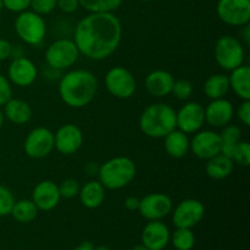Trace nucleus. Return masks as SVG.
I'll return each instance as SVG.
<instances>
[{
  "label": "nucleus",
  "mask_w": 250,
  "mask_h": 250,
  "mask_svg": "<svg viewBox=\"0 0 250 250\" xmlns=\"http://www.w3.org/2000/svg\"><path fill=\"white\" fill-rule=\"evenodd\" d=\"M216 14L220 21L232 27H243L250 22V0H219Z\"/></svg>",
  "instance_id": "obj_9"
},
{
  "label": "nucleus",
  "mask_w": 250,
  "mask_h": 250,
  "mask_svg": "<svg viewBox=\"0 0 250 250\" xmlns=\"http://www.w3.org/2000/svg\"><path fill=\"white\" fill-rule=\"evenodd\" d=\"M12 98V87L6 76L0 73V107L4 106Z\"/></svg>",
  "instance_id": "obj_36"
},
{
  "label": "nucleus",
  "mask_w": 250,
  "mask_h": 250,
  "mask_svg": "<svg viewBox=\"0 0 250 250\" xmlns=\"http://www.w3.org/2000/svg\"><path fill=\"white\" fill-rule=\"evenodd\" d=\"M104 83L107 92L117 99H129L137 90V81L133 73L124 66L110 68L105 75Z\"/></svg>",
  "instance_id": "obj_8"
},
{
  "label": "nucleus",
  "mask_w": 250,
  "mask_h": 250,
  "mask_svg": "<svg viewBox=\"0 0 250 250\" xmlns=\"http://www.w3.org/2000/svg\"><path fill=\"white\" fill-rule=\"evenodd\" d=\"M173 82L172 73L165 70H154L144 80V87L151 97L164 98L171 94Z\"/></svg>",
  "instance_id": "obj_20"
},
{
  "label": "nucleus",
  "mask_w": 250,
  "mask_h": 250,
  "mask_svg": "<svg viewBox=\"0 0 250 250\" xmlns=\"http://www.w3.org/2000/svg\"><path fill=\"white\" fill-rule=\"evenodd\" d=\"M38 77V68L31 59H12L7 68V80L17 87L26 88L33 84Z\"/></svg>",
  "instance_id": "obj_16"
},
{
  "label": "nucleus",
  "mask_w": 250,
  "mask_h": 250,
  "mask_svg": "<svg viewBox=\"0 0 250 250\" xmlns=\"http://www.w3.org/2000/svg\"><path fill=\"white\" fill-rule=\"evenodd\" d=\"M98 80L88 70H72L61 76L59 82V95L67 106L81 109L94 100L98 93Z\"/></svg>",
  "instance_id": "obj_2"
},
{
  "label": "nucleus",
  "mask_w": 250,
  "mask_h": 250,
  "mask_svg": "<svg viewBox=\"0 0 250 250\" xmlns=\"http://www.w3.org/2000/svg\"><path fill=\"white\" fill-rule=\"evenodd\" d=\"M232 161L234 165L247 166L250 165V144L247 141H241L237 143L236 148H234L233 154H232Z\"/></svg>",
  "instance_id": "obj_31"
},
{
  "label": "nucleus",
  "mask_w": 250,
  "mask_h": 250,
  "mask_svg": "<svg viewBox=\"0 0 250 250\" xmlns=\"http://www.w3.org/2000/svg\"><path fill=\"white\" fill-rule=\"evenodd\" d=\"M141 1H143V2H149V1H151V0H141Z\"/></svg>",
  "instance_id": "obj_49"
},
{
  "label": "nucleus",
  "mask_w": 250,
  "mask_h": 250,
  "mask_svg": "<svg viewBox=\"0 0 250 250\" xmlns=\"http://www.w3.org/2000/svg\"><path fill=\"white\" fill-rule=\"evenodd\" d=\"M56 4H58V0H31L29 9L36 14L44 16V15L51 14L56 9Z\"/></svg>",
  "instance_id": "obj_35"
},
{
  "label": "nucleus",
  "mask_w": 250,
  "mask_h": 250,
  "mask_svg": "<svg viewBox=\"0 0 250 250\" xmlns=\"http://www.w3.org/2000/svg\"><path fill=\"white\" fill-rule=\"evenodd\" d=\"M137 173L136 164L127 156H115L99 166L98 181L105 189L119 190L127 187Z\"/></svg>",
  "instance_id": "obj_4"
},
{
  "label": "nucleus",
  "mask_w": 250,
  "mask_h": 250,
  "mask_svg": "<svg viewBox=\"0 0 250 250\" xmlns=\"http://www.w3.org/2000/svg\"><path fill=\"white\" fill-rule=\"evenodd\" d=\"M23 150L28 158L39 160L54 150V132L46 127H36L27 134Z\"/></svg>",
  "instance_id": "obj_10"
},
{
  "label": "nucleus",
  "mask_w": 250,
  "mask_h": 250,
  "mask_svg": "<svg viewBox=\"0 0 250 250\" xmlns=\"http://www.w3.org/2000/svg\"><path fill=\"white\" fill-rule=\"evenodd\" d=\"M4 121H5L4 112H2V111H1V109H0V129H1L2 125H4Z\"/></svg>",
  "instance_id": "obj_45"
},
{
  "label": "nucleus",
  "mask_w": 250,
  "mask_h": 250,
  "mask_svg": "<svg viewBox=\"0 0 250 250\" xmlns=\"http://www.w3.org/2000/svg\"><path fill=\"white\" fill-rule=\"evenodd\" d=\"M121 39L122 24L114 12H89L78 22L73 34L81 55L94 61L111 56Z\"/></svg>",
  "instance_id": "obj_1"
},
{
  "label": "nucleus",
  "mask_w": 250,
  "mask_h": 250,
  "mask_svg": "<svg viewBox=\"0 0 250 250\" xmlns=\"http://www.w3.org/2000/svg\"><path fill=\"white\" fill-rule=\"evenodd\" d=\"M80 202L85 209L94 210L102 207L106 197V189L99 181H88L80 188Z\"/></svg>",
  "instance_id": "obj_21"
},
{
  "label": "nucleus",
  "mask_w": 250,
  "mask_h": 250,
  "mask_svg": "<svg viewBox=\"0 0 250 250\" xmlns=\"http://www.w3.org/2000/svg\"><path fill=\"white\" fill-rule=\"evenodd\" d=\"M15 197L11 190L0 185V217L9 216L15 204Z\"/></svg>",
  "instance_id": "obj_33"
},
{
  "label": "nucleus",
  "mask_w": 250,
  "mask_h": 250,
  "mask_svg": "<svg viewBox=\"0 0 250 250\" xmlns=\"http://www.w3.org/2000/svg\"><path fill=\"white\" fill-rule=\"evenodd\" d=\"M222 142L220 134L210 129H200L189 142V150L202 160H209L221 153Z\"/></svg>",
  "instance_id": "obj_15"
},
{
  "label": "nucleus",
  "mask_w": 250,
  "mask_h": 250,
  "mask_svg": "<svg viewBox=\"0 0 250 250\" xmlns=\"http://www.w3.org/2000/svg\"><path fill=\"white\" fill-rule=\"evenodd\" d=\"M56 7L65 14H72V12L77 11V9L80 7V1L78 0H58Z\"/></svg>",
  "instance_id": "obj_39"
},
{
  "label": "nucleus",
  "mask_w": 250,
  "mask_h": 250,
  "mask_svg": "<svg viewBox=\"0 0 250 250\" xmlns=\"http://www.w3.org/2000/svg\"><path fill=\"white\" fill-rule=\"evenodd\" d=\"M234 115L244 126H250V100H242L241 105L234 110Z\"/></svg>",
  "instance_id": "obj_38"
},
{
  "label": "nucleus",
  "mask_w": 250,
  "mask_h": 250,
  "mask_svg": "<svg viewBox=\"0 0 250 250\" xmlns=\"http://www.w3.org/2000/svg\"><path fill=\"white\" fill-rule=\"evenodd\" d=\"M94 250H111V249L106 246H98V247H94Z\"/></svg>",
  "instance_id": "obj_47"
},
{
  "label": "nucleus",
  "mask_w": 250,
  "mask_h": 250,
  "mask_svg": "<svg viewBox=\"0 0 250 250\" xmlns=\"http://www.w3.org/2000/svg\"><path fill=\"white\" fill-rule=\"evenodd\" d=\"M189 142L190 139L188 134L176 128L164 137V149L171 158H185L189 151Z\"/></svg>",
  "instance_id": "obj_22"
},
{
  "label": "nucleus",
  "mask_w": 250,
  "mask_h": 250,
  "mask_svg": "<svg viewBox=\"0 0 250 250\" xmlns=\"http://www.w3.org/2000/svg\"><path fill=\"white\" fill-rule=\"evenodd\" d=\"M80 183L73 178H67V180L62 181L59 185V192H60L61 198L65 199H72V198L77 197L80 193Z\"/></svg>",
  "instance_id": "obj_34"
},
{
  "label": "nucleus",
  "mask_w": 250,
  "mask_h": 250,
  "mask_svg": "<svg viewBox=\"0 0 250 250\" xmlns=\"http://www.w3.org/2000/svg\"><path fill=\"white\" fill-rule=\"evenodd\" d=\"M38 212V208L32 202V199H21L15 202L10 215L20 224H29L37 219Z\"/></svg>",
  "instance_id": "obj_28"
},
{
  "label": "nucleus",
  "mask_w": 250,
  "mask_h": 250,
  "mask_svg": "<svg viewBox=\"0 0 250 250\" xmlns=\"http://www.w3.org/2000/svg\"><path fill=\"white\" fill-rule=\"evenodd\" d=\"M80 6L88 12H114L124 0H78Z\"/></svg>",
  "instance_id": "obj_29"
},
{
  "label": "nucleus",
  "mask_w": 250,
  "mask_h": 250,
  "mask_svg": "<svg viewBox=\"0 0 250 250\" xmlns=\"http://www.w3.org/2000/svg\"><path fill=\"white\" fill-rule=\"evenodd\" d=\"M170 229L161 220L149 221L142 231V244L149 250H164L170 243Z\"/></svg>",
  "instance_id": "obj_19"
},
{
  "label": "nucleus",
  "mask_w": 250,
  "mask_h": 250,
  "mask_svg": "<svg viewBox=\"0 0 250 250\" xmlns=\"http://www.w3.org/2000/svg\"><path fill=\"white\" fill-rule=\"evenodd\" d=\"M84 136L77 125L65 124L54 133V149L62 155H72L83 146Z\"/></svg>",
  "instance_id": "obj_14"
},
{
  "label": "nucleus",
  "mask_w": 250,
  "mask_h": 250,
  "mask_svg": "<svg viewBox=\"0 0 250 250\" xmlns=\"http://www.w3.org/2000/svg\"><path fill=\"white\" fill-rule=\"evenodd\" d=\"M234 163L227 156L222 155L221 153L217 155L212 156L211 159L207 160V165H205V173L208 177L212 178V180H225L231 173L233 172Z\"/></svg>",
  "instance_id": "obj_25"
},
{
  "label": "nucleus",
  "mask_w": 250,
  "mask_h": 250,
  "mask_svg": "<svg viewBox=\"0 0 250 250\" xmlns=\"http://www.w3.org/2000/svg\"><path fill=\"white\" fill-rule=\"evenodd\" d=\"M229 89L242 100H250V67L248 65H241L239 67L229 71Z\"/></svg>",
  "instance_id": "obj_24"
},
{
  "label": "nucleus",
  "mask_w": 250,
  "mask_h": 250,
  "mask_svg": "<svg viewBox=\"0 0 250 250\" xmlns=\"http://www.w3.org/2000/svg\"><path fill=\"white\" fill-rule=\"evenodd\" d=\"M15 32L23 43L31 46H38L46 36V23L43 16L32 10L20 12L15 20Z\"/></svg>",
  "instance_id": "obj_5"
},
{
  "label": "nucleus",
  "mask_w": 250,
  "mask_h": 250,
  "mask_svg": "<svg viewBox=\"0 0 250 250\" xmlns=\"http://www.w3.org/2000/svg\"><path fill=\"white\" fill-rule=\"evenodd\" d=\"M4 9L9 10L10 12L20 14L29 9L31 0H2Z\"/></svg>",
  "instance_id": "obj_37"
},
{
  "label": "nucleus",
  "mask_w": 250,
  "mask_h": 250,
  "mask_svg": "<svg viewBox=\"0 0 250 250\" xmlns=\"http://www.w3.org/2000/svg\"><path fill=\"white\" fill-rule=\"evenodd\" d=\"M4 116L5 119L9 120L14 125H26L27 122L31 121L32 111L31 105L22 99H15L11 98L6 104L4 105Z\"/></svg>",
  "instance_id": "obj_23"
},
{
  "label": "nucleus",
  "mask_w": 250,
  "mask_h": 250,
  "mask_svg": "<svg viewBox=\"0 0 250 250\" xmlns=\"http://www.w3.org/2000/svg\"><path fill=\"white\" fill-rule=\"evenodd\" d=\"M205 124L204 106L197 102H188L176 111V127L186 134H194Z\"/></svg>",
  "instance_id": "obj_13"
},
{
  "label": "nucleus",
  "mask_w": 250,
  "mask_h": 250,
  "mask_svg": "<svg viewBox=\"0 0 250 250\" xmlns=\"http://www.w3.org/2000/svg\"><path fill=\"white\" fill-rule=\"evenodd\" d=\"M139 202L141 199L137 197H128L126 198L125 200V208L129 211H138V208H139Z\"/></svg>",
  "instance_id": "obj_41"
},
{
  "label": "nucleus",
  "mask_w": 250,
  "mask_h": 250,
  "mask_svg": "<svg viewBox=\"0 0 250 250\" xmlns=\"http://www.w3.org/2000/svg\"><path fill=\"white\" fill-rule=\"evenodd\" d=\"M203 89H204L205 97L209 98L210 100L225 98L231 90L229 76L224 73H215V75L209 76L204 82Z\"/></svg>",
  "instance_id": "obj_26"
},
{
  "label": "nucleus",
  "mask_w": 250,
  "mask_h": 250,
  "mask_svg": "<svg viewBox=\"0 0 250 250\" xmlns=\"http://www.w3.org/2000/svg\"><path fill=\"white\" fill-rule=\"evenodd\" d=\"M60 200L59 186L54 181H41L32 192V202L36 204L39 211H51L58 207Z\"/></svg>",
  "instance_id": "obj_17"
},
{
  "label": "nucleus",
  "mask_w": 250,
  "mask_h": 250,
  "mask_svg": "<svg viewBox=\"0 0 250 250\" xmlns=\"http://www.w3.org/2000/svg\"><path fill=\"white\" fill-rule=\"evenodd\" d=\"M132 250H149L146 247H144L143 244H139V246H136Z\"/></svg>",
  "instance_id": "obj_46"
},
{
  "label": "nucleus",
  "mask_w": 250,
  "mask_h": 250,
  "mask_svg": "<svg viewBox=\"0 0 250 250\" xmlns=\"http://www.w3.org/2000/svg\"><path fill=\"white\" fill-rule=\"evenodd\" d=\"M80 55V50L73 39L60 38L46 48L45 62L53 70L63 71L75 65Z\"/></svg>",
  "instance_id": "obj_7"
},
{
  "label": "nucleus",
  "mask_w": 250,
  "mask_h": 250,
  "mask_svg": "<svg viewBox=\"0 0 250 250\" xmlns=\"http://www.w3.org/2000/svg\"><path fill=\"white\" fill-rule=\"evenodd\" d=\"M171 94L177 100H188L193 94V83L185 78L175 80Z\"/></svg>",
  "instance_id": "obj_32"
},
{
  "label": "nucleus",
  "mask_w": 250,
  "mask_h": 250,
  "mask_svg": "<svg viewBox=\"0 0 250 250\" xmlns=\"http://www.w3.org/2000/svg\"><path fill=\"white\" fill-rule=\"evenodd\" d=\"M24 55V49L22 45H14L12 44V51H11V59H19L23 58Z\"/></svg>",
  "instance_id": "obj_43"
},
{
  "label": "nucleus",
  "mask_w": 250,
  "mask_h": 250,
  "mask_svg": "<svg viewBox=\"0 0 250 250\" xmlns=\"http://www.w3.org/2000/svg\"><path fill=\"white\" fill-rule=\"evenodd\" d=\"M219 134L222 142L221 154L231 159L237 143L242 141V129L238 126H236V125L229 124L225 127H222L221 132Z\"/></svg>",
  "instance_id": "obj_27"
},
{
  "label": "nucleus",
  "mask_w": 250,
  "mask_h": 250,
  "mask_svg": "<svg viewBox=\"0 0 250 250\" xmlns=\"http://www.w3.org/2000/svg\"><path fill=\"white\" fill-rule=\"evenodd\" d=\"M139 128L146 137L163 139L176 129V110L165 103H155L143 110L139 117Z\"/></svg>",
  "instance_id": "obj_3"
},
{
  "label": "nucleus",
  "mask_w": 250,
  "mask_h": 250,
  "mask_svg": "<svg viewBox=\"0 0 250 250\" xmlns=\"http://www.w3.org/2000/svg\"><path fill=\"white\" fill-rule=\"evenodd\" d=\"M170 241L176 250H192L195 244V236L190 229H176Z\"/></svg>",
  "instance_id": "obj_30"
},
{
  "label": "nucleus",
  "mask_w": 250,
  "mask_h": 250,
  "mask_svg": "<svg viewBox=\"0 0 250 250\" xmlns=\"http://www.w3.org/2000/svg\"><path fill=\"white\" fill-rule=\"evenodd\" d=\"M12 44L4 38H0V61H5L11 58Z\"/></svg>",
  "instance_id": "obj_40"
},
{
  "label": "nucleus",
  "mask_w": 250,
  "mask_h": 250,
  "mask_svg": "<svg viewBox=\"0 0 250 250\" xmlns=\"http://www.w3.org/2000/svg\"><path fill=\"white\" fill-rule=\"evenodd\" d=\"M73 250H94V246H93V243H90V242L85 241V242H82L80 246L76 247Z\"/></svg>",
  "instance_id": "obj_44"
},
{
  "label": "nucleus",
  "mask_w": 250,
  "mask_h": 250,
  "mask_svg": "<svg viewBox=\"0 0 250 250\" xmlns=\"http://www.w3.org/2000/svg\"><path fill=\"white\" fill-rule=\"evenodd\" d=\"M241 34H242V41H243L244 45L249 46L250 45V26H249V23L242 27Z\"/></svg>",
  "instance_id": "obj_42"
},
{
  "label": "nucleus",
  "mask_w": 250,
  "mask_h": 250,
  "mask_svg": "<svg viewBox=\"0 0 250 250\" xmlns=\"http://www.w3.org/2000/svg\"><path fill=\"white\" fill-rule=\"evenodd\" d=\"M215 60L217 65L226 71H232L244 63L246 50L239 39L229 34L221 36L215 43Z\"/></svg>",
  "instance_id": "obj_6"
},
{
  "label": "nucleus",
  "mask_w": 250,
  "mask_h": 250,
  "mask_svg": "<svg viewBox=\"0 0 250 250\" xmlns=\"http://www.w3.org/2000/svg\"><path fill=\"white\" fill-rule=\"evenodd\" d=\"M2 9H4V5H2V0H0V12H1Z\"/></svg>",
  "instance_id": "obj_48"
},
{
  "label": "nucleus",
  "mask_w": 250,
  "mask_h": 250,
  "mask_svg": "<svg viewBox=\"0 0 250 250\" xmlns=\"http://www.w3.org/2000/svg\"><path fill=\"white\" fill-rule=\"evenodd\" d=\"M171 212L176 229H192L204 219L205 207L198 199H185Z\"/></svg>",
  "instance_id": "obj_11"
},
{
  "label": "nucleus",
  "mask_w": 250,
  "mask_h": 250,
  "mask_svg": "<svg viewBox=\"0 0 250 250\" xmlns=\"http://www.w3.org/2000/svg\"><path fill=\"white\" fill-rule=\"evenodd\" d=\"M173 208L172 199L165 193H150L139 202L138 212L148 221L163 220L171 214Z\"/></svg>",
  "instance_id": "obj_12"
},
{
  "label": "nucleus",
  "mask_w": 250,
  "mask_h": 250,
  "mask_svg": "<svg viewBox=\"0 0 250 250\" xmlns=\"http://www.w3.org/2000/svg\"><path fill=\"white\" fill-rule=\"evenodd\" d=\"M204 111L205 122L215 128H222L226 125L231 124L234 117L233 104L226 98L211 100L207 107H204Z\"/></svg>",
  "instance_id": "obj_18"
}]
</instances>
